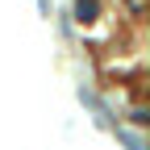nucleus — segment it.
<instances>
[{"label": "nucleus", "instance_id": "1", "mask_svg": "<svg viewBox=\"0 0 150 150\" xmlns=\"http://www.w3.org/2000/svg\"><path fill=\"white\" fill-rule=\"evenodd\" d=\"M71 17H75L79 25H92V21L100 17V0H75V4H71Z\"/></svg>", "mask_w": 150, "mask_h": 150}, {"label": "nucleus", "instance_id": "2", "mask_svg": "<svg viewBox=\"0 0 150 150\" xmlns=\"http://www.w3.org/2000/svg\"><path fill=\"white\" fill-rule=\"evenodd\" d=\"M117 138H121V142H125L129 150H146V142L138 138V129H117Z\"/></svg>", "mask_w": 150, "mask_h": 150}]
</instances>
